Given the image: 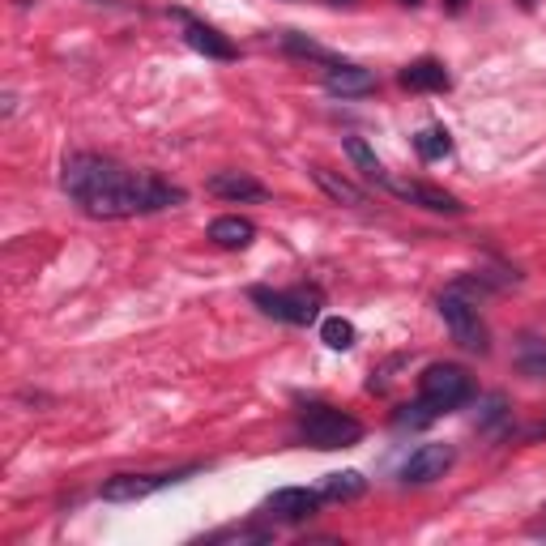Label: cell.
I'll use <instances>...</instances> for the list:
<instances>
[{
	"label": "cell",
	"instance_id": "6da1fadb",
	"mask_svg": "<svg viewBox=\"0 0 546 546\" xmlns=\"http://www.w3.org/2000/svg\"><path fill=\"white\" fill-rule=\"evenodd\" d=\"M60 184L90 218H103V222L158 214V210H171V205L184 201V188L158 180V175H137L124 163H116V158H103V154L64 158Z\"/></svg>",
	"mask_w": 546,
	"mask_h": 546
},
{
	"label": "cell",
	"instance_id": "7a4b0ae2",
	"mask_svg": "<svg viewBox=\"0 0 546 546\" xmlns=\"http://www.w3.org/2000/svg\"><path fill=\"white\" fill-rule=\"evenodd\" d=\"M299 440L312 448H325V453L329 448H350L363 440V423L333 406H308L299 419Z\"/></svg>",
	"mask_w": 546,
	"mask_h": 546
},
{
	"label": "cell",
	"instance_id": "3957f363",
	"mask_svg": "<svg viewBox=\"0 0 546 546\" xmlns=\"http://www.w3.org/2000/svg\"><path fill=\"white\" fill-rule=\"evenodd\" d=\"M419 397L436 414L457 410V406H465V401L474 397V376L465 372V367H457V363H431L427 372L419 376Z\"/></svg>",
	"mask_w": 546,
	"mask_h": 546
},
{
	"label": "cell",
	"instance_id": "277c9868",
	"mask_svg": "<svg viewBox=\"0 0 546 546\" xmlns=\"http://www.w3.org/2000/svg\"><path fill=\"white\" fill-rule=\"evenodd\" d=\"M252 303H261V312L286 325H312L320 316V291L316 286H295V291H269V286H252Z\"/></svg>",
	"mask_w": 546,
	"mask_h": 546
},
{
	"label": "cell",
	"instance_id": "5b68a950",
	"mask_svg": "<svg viewBox=\"0 0 546 546\" xmlns=\"http://www.w3.org/2000/svg\"><path fill=\"white\" fill-rule=\"evenodd\" d=\"M440 316H444V325H448V333H453L457 346L483 355L487 350V325H483V316H478L474 299H465V291H444L440 295Z\"/></svg>",
	"mask_w": 546,
	"mask_h": 546
},
{
	"label": "cell",
	"instance_id": "8992f818",
	"mask_svg": "<svg viewBox=\"0 0 546 546\" xmlns=\"http://www.w3.org/2000/svg\"><path fill=\"white\" fill-rule=\"evenodd\" d=\"M192 470H175V474H116L103 483V500L107 504H133V500H146L150 491L167 487V483H180V478H188Z\"/></svg>",
	"mask_w": 546,
	"mask_h": 546
},
{
	"label": "cell",
	"instance_id": "52a82bcc",
	"mask_svg": "<svg viewBox=\"0 0 546 546\" xmlns=\"http://www.w3.org/2000/svg\"><path fill=\"white\" fill-rule=\"evenodd\" d=\"M448 465H453V448L448 444H423V448H414L406 465H401V483H410V487L436 483V478L448 474Z\"/></svg>",
	"mask_w": 546,
	"mask_h": 546
},
{
	"label": "cell",
	"instance_id": "ba28073f",
	"mask_svg": "<svg viewBox=\"0 0 546 546\" xmlns=\"http://www.w3.org/2000/svg\"><path fill=\"white\" fill-rule=\"evenodd\" d=\"M384 188H389L393 197L419 205V210H431V214H461V210H465V205L453 197V192L431 188V184H419V180H393V175H389V184H384Z\"/></svg>",
	"mask_w": 546,
	"mask_h": 546
},
{
	"label": "cell",
	"instance_id": "9c48e42d",
	"mask_svg": "<svg viewBox=\"0 0 546 546\" xmlns=\"http://www.w3.org/2000/svg\"><path fill=\"white\" fill-rule=\"evenodd\" d=\"M269 517L278 521H308L312 512L320 508V491H308V487H282L269 495Z\"/></svg>",
	"mask_w": 546,
	"mask_h": 546
},
{
	"label": "cell",
	"instance_id": "30bf717a",
	"mask_svg": "<svg viewBox=\"0 0 546 546\" xmlns=\"http://www.w3.org/2000/svg\"><path fill=\"white\" fill-rule=\"evenodd\" d=\"M325 90L329 94H342V99H359V94H372L376 90V73L372 69H359V64H333L325 73Z\"/></svg>",
	"mask_w": 546,
	"mask_h": 546
},
{
	"label": "cell",
	"instance_id": "8fae6325",
	"mask_svg": "<svg viewBox=\"0 0 546 546\" xmlns=\"http://www.w3.org/2000/svg\"><path fill=\"white\" fill-rule=\"evenodd\" d=\"M210 192L222 201H265L269 192L261 180H252L248 171H218L214 180H210Z\"/></svg>",
	"mask_w": 546,
	"mask_h": 546
},
{
	"label": "cell",
	"instance_id": "7c38bea8",
	"mask_svg": "<svg viewBox=\"0 0 546 546\" xmlns=\"http://www.w3.org/2000/svg\"><path fill=\"white\" fill-rule=\"evenodd\" d=\"M184 39H188V47H197L201 56H210V60H235L239 52H235V43L231 39H222L214 26H205V22H192V18H184Z\"/></svg>",
	"mask_w": 546,
	"mask_h": 546
},
{
	"label": "cell",
	"instance_id": "4fadbf2b",
	"mask_svg": "<svg viewBox=\"0 0 546 546\" xmlns=\"http://www.w3.org/2000/svg\"><path fill=\"white\" fill-rule=\"evenodd\" d=\"M401 86L406 90H448V69L440 60L423 56V60H414L401 69Z\"/></svg>",
	"mask_w": 546,
	"mask_h": 546
},
{
	"label": "cell",
	"instance_id": "5bb4252c",
	"mask_svg": "<svg viewBox=\"0 0 546 546\" xmlns=\"http://www.w3.org/2000/svg\"><path fill=\"white\" fill-rule=\"evenodd\" d=\"M367 491V478L359 470H337L320 478V500H333V504H346V500H359Z\"/></svg>",
	"mask_w": 546,
	"mask_h": 546
},
{
	"label": "cell",
	"instance_id": "9a60e30c",
	"mask_svg": "<svg viewBox=\"0 0 546 546\" xmlns=\"http://www.w3.org/2000/svg\"><path fill=\"white\" fill-rule=\"evenodd\" d=\"M210 239L218 248H248L252 239H256V227L248 218H239V214H227V218H214L210 222Z\"/></svg>",
	"mask_w": 546,
	"mask_h": 546
},
{
	"label": "cell",
	"instance_id": "2e32d148",
	"mask_svg": "<svg viewBox=\"0 0 546 546\" xmlns=\"http://www.w3.org/2000/svg\"><path fill=\"white\" fill-rule=\"evenodd\" d=\"M312 180L325 188V197L329 201H337V205H367V192L363 188H355L350 180H342V175H333V171H325V167H312Z\"/></svg>",
	"mask_w": 546,
	"mask_h": 546
},
{
	"label": "cell",
	"instance_id": "e0dca14e",
	"mask_svg": "<svg viewBox=\"0 0 546 546\" xmlns=\"http://www.w3.org/2000/svg\"><path fill=\"white\" fill-rule=\"evenodd\" d=\"M346 154H350V163H355L363 171V180H372V184H389V171H384V163L372 154V146H367L363 137H346Z\"/></svg>",
	"mask_w": 546,
	"mask_h": 546
},
{
	"label": "cell",
	"instance_id": "ac0fdd59",
	"mask_svg": "<svg viewBox=\"0 0 546 546\" xmlns=\"http://www.w3.org/2000/svg\"><path fill=\"white\" fill-rule=\"evenodd\" d=\"M517 367L529 376V380H546V342L534 333H525L521 337V346H517Z\"/></svg>",
	"mask_w": 546,
	"mask_h": 546
},
{
	"label": "cell",
	"instance_id": "d6986e66",
	"mask_svg": "<svg viewBox=\"0 0 546 546\" xmlns=\"http://www.w3.org/2000/svg\"><path fill=\"white\" fill-rule=\"evenodd\" d=\"M414 150L427 163H440V158L453 154V137H448V128H423L419 137H414Z\"/></svg>",
	"mask_w": 546,
	"mask_h": 546
},
{
	"label": "cell",
	"instance_id": "ffe728a7",
	"mask_svg": "<svg viewBox=\"0 0 546 546\" xmlns=\"http://www.w3.org/2000/svg\"><path fill=\"white\" fill-rule=\"evenodd\" d=\"M320 337H325L329 350H350V346H355V325L342 320V316H329L325 325H320Z\"/></svg>",
	"mask_w": 546,
	"mask_h": 546
},
{
	"label": "cell",
	"instance_id": "44dd1931",
	"mask_svg": "<svg viewBox=\"0 0 546 546\" xmlns=\"http://www.w3.org/2000/svg\"><path fill=\"white\" fill-rule=\"evenodd\" d=\"M286 47H291V52H299V56H325L312 39H299V35H286Z\"/></svg>",
	"mask_w": 546,
	"mask_h": 546
},
{
	"label": "cell",
	"instance_id": "7402d4cb",
	"mask_svg": "<svg viewBox=\"0 0 546 546\" xmlns=\"http://www.w3.org/2000/svg\"><path fill=\"white\" fill-rule=\"evenodd\" d=\"M542 436H546V419H542V423H538L534 431H529V440H542Z\"/></svg>",
	"mask_w": 546,
	"mask_h": 546
},
{
	"label": "cell",
	"instance_id": "603a6c76",
	"mask_svg": "<svg viewBox=\"0 0 546 546\" xmlns=\"http://www.w3.org/2000/svg\"><path fill=\"white\" fill-rule=\"evenodd\" d=\"M401 5H419V0H401Z\"/></svg>",
	"mask_w": 546,
	"mask_h": 546
}]
</instances>
